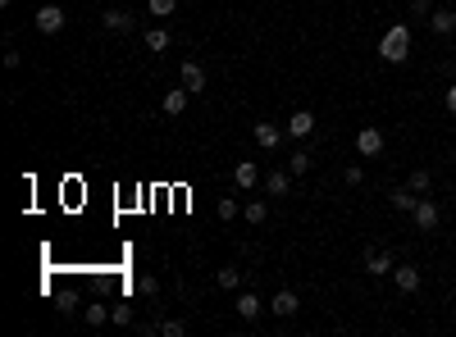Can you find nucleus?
<instances>
[{
    "mask_svg": "<svg viewBox=\"0 0 456 337\" xmlns=\"http://www.w3.org/2000/svg\"><path fill=\"white\" fill-rule=\"evenodd\" d=\"M110 324H119V329H128V324H133V305H128V301L110 305Z\"/></svg>",
    "mask_w": 456,
    "mask_h": 337,
    "instance_id": "obj_23",
    "label": "nucleus"
},
{
    "mask_svg": "<svg viewBox=\"0 0 456 337\" xmlns=\"http://www.w3.org/2000/svg\"><path fill=\"white\" fill-rule=\"evenodd\" d=\"M343 178H347V187H361V182H365V169H361V165H352V169L343 173Z\"/></svg>",
    "mask_w": 456,
    "mask_h": 337,
    "instance_id": "obj_29",
    "label": "nucleus"
},
{
    "mask_svg": "<svg viewBox=\"0 0 456 337\" xmlns=\"http://www.w3.org/2000/svg\"><path fill=\"white\" fill-rule=\"evenodd\" d=\"M443 105H448V114L456 119V87H448V96H443Z\"/></svg>",
    "mask_w": 456,
    "mask_h": 337,
    "instance_id": "obj_31",
    "label": "nucleus"
},
{
    "mask_svg": "<svg viewBox=\"0 0 456 337\" xmlns=\"http://www.w3.org/2000/svg\"><path fill=\"white\" fill-rule=\"evenodd\" d=\"M411 219H415V228H420V233H433V228H438V219H443V210L433 205L429 196H420V201H415V210H411Z\"/></svg>",
    "mask_w": 456,
    "mask_h": 337,
    "instance_id": "obj_2",
    "label": "nucleus"
},
{
    "mask_svg": "<svg viewBox=\"0 0 456 337\" xmlns=\"http://www.w3.org/2000/svg\"><path fill=\"white\" fill-rule=\"evenodd\" d=\"M233 310H238V314H242V319H247V324H251V319H256V314H260V310H269V305H265V301H260V296H256V292H251V287H247V292H242V296H238V301H233Z\"/></svg>",
    "mask_w": 456,
    "mask_h": 337,
    "instance_id": "obj_11",
    "label": "nucleus"
},
{
    "mask_svg": "<svg viewBox=\"0 0 456 337\" xmlns=\"http://www.w3.org/2000/svg\"><path fill=\"white\" fill-rule=\"evenodd\" d=\"M393 287L411 296L415 287H420V269H415V265H393Z\"/></svg>",
    "mask_w": 456,
    "mask_h": 337,
    "instance_id": "obj_9",
    "label": "nucleus"
},
{
    "mask_svg": "<svg viewBox=\"0 0 456 337\" xmlns=\"http://www.w3.org/2000/svg\"><path fill=\"white\" fill-rule=\"evenodd\" d=\"M429 32L452 37L456 32V9H433V14H429Z\"/></svg>",
    "mask_w": 456,
    "mask_h": 337,
    "instance_id": "obj_14",
    "label": "nucleus"
},
{
    "mask_svg": "<svg viewBox=\"0 0 456 337\" xmlns=\"http://www.w3.org/2000/svg\"><path fill=\"white\" fill-rule=\"evenodd\" d=\"M178 82H183V87H187V91H192V96H197V91H206V87H210V78H206V69H201V64H197V60H187V64H183V73H178Z\"/></svg>",
    "mask_w": 456,
    "mask_h": 337,
    "instance_id": "obj_6",
    "label": "nucleus"
},
{
    "mask_svg": "<svg viewBox=\"0 0 456 337\" xmlns=\"http://www.w3.org/2000/svg\"><path fill=\"white\" fill-rule=\"evenodd\" d=\"M142 46H147V51H155V55L169 51V32H164V27H151V32L142 37Z\"/></svg>",
    "mask_w": 456,
    "mask_h": 337,
    "instance_id": "obj_18",
    "label": "nucleus"
},
{
    "mask_svg": "<svg viewBox=\"0 0 456 337\" xmlns=\"http://www.w3.org/2000/svg\"><path fill=\"white\" fill-rule=\"evenodd\" d=\"M260 187H265V196H288V191H292V173L274 169V173H265V182H260Z\"/></svg>",
    "mask_w": 456,
    "mask_h": 337,
    "instance_id": "obj_13",
    "label": "nucleus"
},
{
    "mask_svg": "<svg viewBox=\"0 0 456 337\" xmlns=\"http://www.w3.org/2000/svg\"><path fill=\"white\" fill-rule=\"evenodd\" d=\"M37 27H42L46 37L60 32V27H64V9L60 5H42V9H37Z\"/></svg>",
    "mask_w": 456,
    "mask_h": 337,
    "instance_id": "obj_10",
    "label": "nucleus"
},
{
    "mask_svg": "<svg viewBox=\"0 0 456 337\" xmlns=\"http://www.w3.org/2000/svg\"><path fill=\"white\" fill-rule=\"evenodd\" d=\"M82 319L92 324V329H101V324H110V305H105V301H92V305L82 310Z\"/></svg>",
    "mask_w": 456,
    "mask_h": 337,
    "instance_id": "obj_17",
    "label": "nucleus"
},
{
    "mask_svg": "<svg viewBox=\"0 0 456 337\" xmlns=\"http://www.w3.org/2000/svg\"><path fill=\"white\" fill-rule=\"evenodd\" d=\"M160 333H164V337H183V333H187V324H183V319H164Z\"/></svg>",
    "mask_w": 456,
    "mask_h": 337,
    "instance_id": "obj_28",
    "label": "nucleus"
},
{
    "mask_svg": "<svg viewBox=\"0 0 456 337\" xmlns=\"http://www.w3.org/2000/svg\"><path fill=\"white\" fill-rule=\"evenodd\" d=\"M406 55H411V27H406V23H393L379 37V60L383 64H406Z\"/></svg>",
    "mask_w": 456,
    "mask_h": 337,
    "instance_id": "obj_1",
    "label": "nucleus"
},
{
    "mask_svg": "<svg viewBox=\"0 0 456 337\" xmlns=\"http://www.w3.org/2000/svg\"><path fill=\"white\" fill-rule=\"evenodd\" d=\"M310 165H315L310 151H292V155H288V173H310Z\"/></svg>",
    "mask_w": 456,
    "mask_h": 337,
    "instance_id": "obj_20",
    "label": "nucleus"
},
{
    "mask_svg": "<svg viewBox=\"0 0 456 337\" xmlns=\"http://www.w3.org/2000/svg\"><path fill=\"white\" fill-rule=\"evenodd\" d=\"M383 151V132L374 128V123H365L361 132H356V155H365V160H374Z\"/></svg>",
    "mask_w": 456,
    "mask_h": 337,
    "instance_id": "obj_3",
    "label": "nucleus"
},
{
    "mask_svg": "<svg viewBox=\"0 0 456 337\" xmlns=\"http://www.w3.org/2000/svg\"><path fill=\"white\" fill-rule=\"evenodd\" d=\"M137 292L142 296H160V278H155V274H142L137 278Z\"/></svg>",
    "mask_w": 456,
    "mask_h": 337,
    "instance_id": "obj_26",
    "label": "nucleus"
},
{
    "mask_svg": "<svg viewBox=\"0 0 456 337\" xmlns=\"http://www.w3.org/2000/svg\"><path fill=\"white\" fill-rule=\"evenodd\" d=\"M215 210H219V219H224V224H228V219H238V201H233V196H224Z\"/></svg>",
    "mask_w": 456,
    "mask_h": 337,
    "instance_id": "obj_27",
    "label": "nucleus"
},
{
    "mask_svg": "<svg viewBox=\"0 0 456 337\" xmlns=\"http://www.w3.org/2000/svg\"><path fill=\"white\" fill-rule=\"evenodd\" d=\"M265 219H269L265 201H247V224H265Z\"/></svg>",
    "mask_w": 456,
    "mask_h": 337,
    "instance_id": "obj_24",
    "label": "nucleus"
},
{
    "mask_svg": "<svg viewBox=\"0 0 456 337\" xmlns=\"http://www.w3.org/2000/svg\"><path fill=\"white\" fill-rule=\"evenodd\" d=\"M269 310H274L278 319H292V314L302 310V296H297V292H288V287H278V292H274V301H269Z\"/></svg>",
    "mask_w": 456,
    "mask_h": 337,
    "instance_id": "obj_4",
    "label": "nucleus"
},
{
    "mask_svg": "<svg viewBox=\"0 0 456 337\" xmlns=\"http://www.w3.org/2000/svg\"><path fill=\"white\" fill-rule=\"evenodd\" d=\"M365 274H374V278L393 274V255L379 251V246H370V251H365Z\"/></svg>",
    "mask_w": 456,
    "mask_h": 337,
    "instance_id": "obj_12",
    "label": "nucleus"
},
{
    "mask_svg": "<svg viewBox=\"0 0 456 337\" xmlns=\"http://www.w3.org/2000/svg\"><path fill=\"white\" fill-rule=\"evenodd\" d=\"M406 187H411V191H415V196H424V191H429V187H433V178H429V169H415V173H411V178H406Z\"/></svg>",
    "mask_w": 456,
    "mask_h": 337,
    "instance_id": "obj_22",
    "label": "nucleus"
},
{
    "mask_svg": "<svg viewBox=\"0 0 456 337\" xmlns=\"http://www.w3.org/2000/svg\"><path fill=\"white\" fill-rule=\"evenodd\" d=\"M187 96H192V91H187L183 82H178V87H169V91H164V101H160V110L169 114V119H178V114L187 110Z\"/></svg>",
    "mask_w": 456,
    "mask_h": 337,
    "instance_id": "obj_7",
    "label": "nucleus"
},
{
    "mask_svg": "<svg viewBox=\"0 0 456 337\" xmlns=\"http://www.w3.org/2000/svg\"><path fill=\"white\" fill-rule=\"evenodd\" d=\"M147 9H151L155 18H169L173 9H178V0H147Z\"/></svg>",
    "mask_w": 456,
    "mask_h": 337,
    "instance_id": "obj_25",
    "label": "nucleus"
},
{
    "mask_svg": "<svg viewBox=\"0 0 456 337\" xmlns=\"http://www.w3.org/2000/svg\"><path fill=\"white\" fill-rule=\"evenodd\" d=\"M415 201H420V196H415L411 187H393V210H406V215H411Z\"/></svg>",
    "mask_w": 456,
    "mask_h": 337,
    "instance_id": "obj_19",
    "label": "nucleus"
},
{
    "mask_svg": "<svg viewBox=\"0 0 456 337\" xmlns=\"http://www.w3.org/2000/svg\"><path fill=\"white\" fill-rule=\"evenodd\" d=\"M233 182H238V187H242V191H247V196H251V191H256V187H260V182H265V178H260L256 160H242V165L233 169Z\"/></svg>",
    "mask_w": 456,
    "mask_h": 337,
    "instance_id": "obj_5",
    "label": "nucleus"
},
{
    "mask_svg": "<svg viewBox=\"0 0 456 337\" xmlns=\"http://www.w3.org/2000/svg\"><path fill=\"white\" fill-rule=\"evenodd\" d=\"M283 132L288 128H278V123H256V146L260 151H278L283 146Z\"/></svg>",
    "mask_w": 456,
    "mask_h": 337,
    "instance_id": "obj_8",
    "label": "nucleus"
},
{
    "mask_svg": "<svg viewBox=\"0 0 456 337\" xmlns=\"http://www.w3.org/2000/svg\"><path fill=\"white\" fill-rule=\"evenodd\" d=\"M315 132V114L310 110H297L292 119H288V137H310Z\"/></svg>",
    "mask_w": 456,
    "mask_h": 337,
    "instance_id": "obj_16",
    "label": "nucleus"
},
{
    "mask_svg": "<svg viewBox=\"0 0 456 337\" xmlns=\"http://www.w3.org/2000/svg\"><path fill=\"white\" fill-rule=\"evenodd\" d=\"M215 283H219V287H228V292H233V287H242V269H238V265H224V269H219V274H215Z\"/></svg>",
    "mask_w": 456,
    "mask_h": 337,
    "instance_id": "obj_21",
    "label": "nucleus"
},
{
    "mask_svg": "<svg viewBox=\"0 0 456 337\" xmlns=\"http://www.w3.org/2000/svg\"><path fill=\"white\" fill-rule=\"evenodd\" d=\"M411 9L424 18V23H429V14H433V9H429V0H411Z\"/></svg>",
    "mask_w": 456,
    "mask_h": 337,
    "instance_id": "obj_30",
    "label": "nucleus"
},
{
    "mask_svg": "<svg viewBox=\"0 0 456 337\" xmlns=\"http://www.w3.org/2000/svg\"><path fill=\"white\" fill-rule=\"evenodd\" d=\"M101 23L110 27V32H133V23H137V18H133L128 9H105V14H101Z\"/></svg>",
    "mask_w": 456,
    "mask_h": 337,
    "instance_id": "obj_15",
    "label": "nucleus"
}]
</instances>
